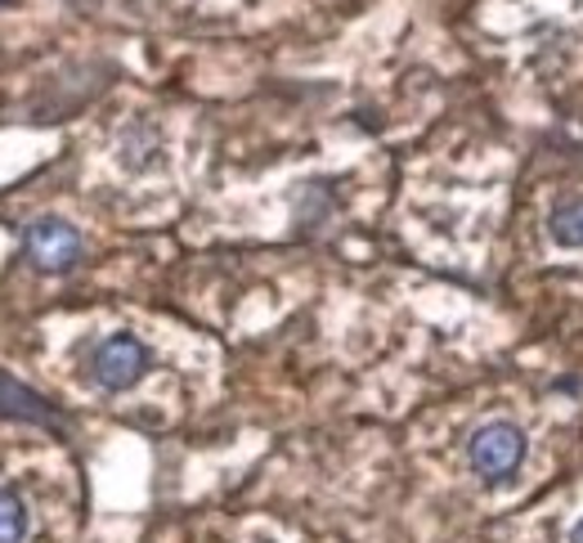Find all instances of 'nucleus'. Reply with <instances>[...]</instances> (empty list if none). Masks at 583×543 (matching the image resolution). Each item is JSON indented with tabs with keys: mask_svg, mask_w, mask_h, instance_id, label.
Returning <instances> with one entry per match:
<instances>
[{
	"mask_svg": "<svg viewBox=\"0 0 583 543\" xmlns=\"http://www.w3.org/2000/svg\"><path fill=\"white\" fill-rule=\"evenodd\" d=\"M525 459V431L516 422H485L472 445H466V463L481 481H503L521 467Z\"/></svg>",
	"mask_w": 583,
	"mask_h": 543,
	"instance_id": "f257e3e1",
	"label": "nucleus"
},
{
	"mask_svg": "<svg viewBox=\"0 0 583 543\" xmlns=\"http://www.w3.org/2000/svg\"><path fill=\"white\" fill-rule=\"evenodd\" d=\"M149 373V351L131 333H112L90 351V382L103 391H131Z\"/></svg>",
	"mask_w": 583,
	"mask_h": 543,
	"instance_id": "f03ea898",
	"label": "nucleus"
},
{
	"mask_svg": "<svg viewBox=\"0 0 583 543\" xmlns=\"http://www.w3.org/2000/svg\"><path fill=\"white\" fill-rule=\"evenodd\" d=\"M23 243H28V257H32L41 270H54V274L68 270V265L81 257L77 230L63 225V221H54V215H41V221H32L28 234H23Z\"/></svg>",
	"mask_w": 583,
	"mask_h": 543,
	"instance_id": "7ed1b4c3",
	"label": "nucleus"
},
{
	"mask_svg": "<svg viewBox=\"0 0 583 543\" xmlns=\"http://www.w3.org/2000/svg\"><path fill=\"white\" fill-rule=\"evenodd\" d=\"M547 234L561 248H583V198H565L547 215Z\"/></svg>",
	"mask_w": 583,
	"mask_h": 543,
	"instance_id": "20e7f679",
	"label": "nucleus"
},
{
	"mask_svg": "<svg viewBox=\"0 0 583 543\" xmlns=\"http://www.w3.org/2000/svg\"><path fill=\"white\" fill-rule=\"evenodd\" d=\"M0 409L14 413V418H32V422H50V409L41 404V395H32L28 386L10 382L6 373H0Z\"/></svg>",
	"mask_w": 583,
	"mask_h": 543,
	"instance_id": "39448f33",
	"label": "nucleus"
},
{
	"mask_svg": "<svg viewBox=\"0 0 583 543\" xmlns=\"http://www.w3.org/2000/svg\"><path fill=\"white\" fill-rule=\"evenodd\" d=\"M28 503L14 490H0V543H23L28 539Z\"/></svg>",
	"mask_w": 583,
	"mask_h": 543,
	"instance_id": "423d86ee",
	"label": "nucleus"
},
{
	"mask_svg": "<svg viewBox=\"0 0 583 543\" xmlns=\"http://www.w3.org/2000/svg\"><path fill=\"white\" fill-rule=\"evenodd\" d=\"M153 153H158V131H153V127H131V131L122 135V167L140 171V167L153 162Z\"/></svg>",
	"mask_w": 583,
	"mask_h": 543,
	"instance_id": "0eeeda50",
	"label": "nucleus"
},
{
	"mask_svg": "<svg viewBox=\"0 0 583 543\" xmlns=\"http://www.w3.org/2000/svg\"><path fill=\"white\" fill-rule=\"evenodd\" d=\"M570 543H583V521H579V525L570 530Z\"/></svg>",
	"mask_w": 583,
	"mask_h": 543,
	"instance_id": "6e6552de",
	"label": "nucleus"
}]
</instances>
